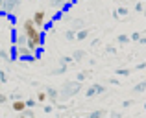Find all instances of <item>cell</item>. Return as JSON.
Returning a JSON list of instances; mask_svg holds the SVG:
<instances>
[{
  "label": "cell",
  "instance_id": "1",
  "mask_svg": "<svg viewBox=\"0 0 146 118\" xmlns=\"http://www.w3.org/2000/svg\"><path fill=\"white\" fill-rule=\"evenodd\" d=\"M22 30H24V33H26V39H28V44H30V46L41 48V43H43V33H41V30L37 28L35 24H33L32 18L24 20Z\"/></svg>",
  "mask_w": 146,
  "mask_h": 118
}]
</instances>
